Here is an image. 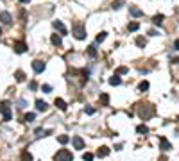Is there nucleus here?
Masks as SVG:
<instances>
[{"instance_id":"4468645a","label":"nucleus","mask_w":179,"mask_h":161,"mask_svg":"<svg viewBox=\"0 0 179 161\" xmlns=\"http://www.w3.org/2000/svg\"><path fill=\"white\" fill-rule=\"evenodd\" d=\"M50 41H52V45H56V47H61V45H63V41H61V36H57V34H52Z\"/></svg>"},{"instance_id":"72a5a7b5","label":"nucleus","mask_w":179,"mask_h":161,"mask_svg":"<svg viewBox=\"0 0 179 161\" xmlns=\"http://www.w3.org/2000/svg\"><path fill=\"white\" fill-rule=\"evenodd\" d=\"M84 113H86V115H93V113H95V107H84Z\"/></svg>"},{"instance_id":"6e6552de","label":"nucleus","mask_w":179,"mask_h":161,"mask_svg":"<svg viewBox=\"0 0 179 161\" xmlns=\"http://www.w3.org/2000/svg\"><path fill=\"white\" fill-rule=\"evenodd\" d=\"M160 149H161V150H170V149H172L170 142H168L165 136H161V138H160Z\"/></svg>"},{"instance_id":"473e14b6","label":"nucleus","mask_w":179,"mask_h":161,"mask_svg":"<svg viewBox=\"0 0 179 161\" xmlns=\"http://www.w3.org/2000/svg\"><path fill=\"white\" fill-rule=\"evenodd\" d=\"M29 88L32 90V91H36V90H38V82H36V81H30V82H29Z\"/></svg>"},{"instance_id":"f704fd0d","label":"nucleus","mask_w":179,"mask_h":161,"mask_svg":"<svg viewBox=\"0 0 179 161\" xmlns=\"http://www.w3.org/2000/svg\"><path fill=\"white\" fill-rule=\"evenodd\" d=\"M174 48H176V50H179V39H176V41H174Z\"/></svg>"},{"instance_id":"a878e982","label":"nucleus","mask_w":179,"mask_h":161,"mask_svg":"<svg viewBox=\"0 0 179 161\" xmlns=\"http://www.w3.org/2000/svg\"><path fill=\"white\" fill-rule=\"evenodd\" d=\"M136 45H138L140 48H143V47L147 45V41H145V38H142V36H138V38H136Z\"/></svg>"},{"instance_id":"dca6fc26","label":"nucleus","mask_w":179,"mask_h":161,"mask_svg":"<svg viewBox=\"0 0 179 161\" xmlns=\"http://www.w3.org/2000/svg\"><path fill=\"white\" fill-rule=\"evenodd\" d=\"M108 154H109V149H108V147H100V149L97 150V156H99V158H106Z\"/></svg>"},{"instance_id":"f8f14e48","label":"nucleus","mask_w":179,"mask_h":161,"mask_svg":"<svg viewBox=\"0 0 179 161\" xmlns=\"http://www.w3.org/2000/svg\"><path fill=\"white\" fill-rule=\"evenodd\" d=\"M129 11H131V15H133L134 18H140V16H143V11H142V9H138L136 6H131V7H129Z\"/></svg>"},{"instance_id":"2eb2a0df","label":"nucleus","mask_w":179,"mask_h":161,"mask_svg":"<svg viewBox=\"0 0 179 161\" xmlns=\"http://www.w3.org/2000/svg\"><path fill=\"white\" fill-rule=\"evenodd\" d=\"M57 142H59L61 145H66V143L70 142V136H68V134H59V136H57Z\"/></svg>"},{"instance_id":"aec40b11","label":"nucleus","mask_w":179,"mask_h":161,"mask_svg":"<svg viewBox=\"0 0 179 161\" xmlns=\"http://www.w3.org/2000/svg\"><path fill=\"white\" fill-rule=\"evenodd\" d=\"M99 100H100V104H102V106H109V95H108V93H102Z\"/></svg>"},{"instance_id":"1a4fd4ad","label":"nucleus","mask_w":179,"mask_h":161,"mask_svg":"<svg viewBox=\"0 0 179 161\" xmlns=\"http://www.w3.org/2000/svg\"><path fill=\"white\" fill-rule=\"evenodd\" d=\"M52 25H54V29H56V30H59V32H61V36H63V34H66V32H68V30H66V27L63 25V21H59V20H56V21H54V23H52Z\"/></svg>"},{"instance_id":"f257e3e1","label":"nucleus","mask_w":179,"mask_h":161,"mask_svg":"<svg viewBox=\"0 0 179 161\" xmlns=\"http://www.w3.org/2000/svg\"><path fill=\"white\" fill-rule=\"evenodd\" d=\"M154 113H156V107L152 104H149V102L138 104V115H140L142 120H149L151 116H154Z\"/></svg>"},{"instance_id":"c756f323","label":"nucleus","mask_w":179,"mask_h":161,"mask_svg":"<svg viewBox=\"0 0 179 161\" xmlns=\"http://www.w3.org/2000/svg\"><path fill=\"white\" fill-rule=\"evenodd\" d=\"M82 159H84V161H93V154H91V152H84V154H82Z\"/></svg>"},{"instance_id":"393cba45","label":"nucleus","mask_w":179,"mask_h":161,"mask_svg":"<svg viewBox=\"0 0 179 161\" xmlns=\"http://www.w3.org/2000/svg\"><path fill=\"white\" fill-rule=\"evenodd\" d=\"M149 90V82L147 81H142L140 84H138V91H147Z\"/></svg>"},{"instance_id":"bb28decb","label":"nucleus","mask_w":179,"mask_h":161,"mask_svg":"<svg viewBox=\"0 0 179 161\" xmlns=\"http://www.w3.org/2000/svg\"><path fill=\"white\" fill-rule=\"evenodd\" d=\"M34 118H36V115H34V113H27V115L23 116V120L30 124V122H34Z\"/></svg>"},{"instance_id":"b1692460","label":"nucleus","mask_w":179,"mask_h":161,"mask_svg":"<svg viewBox=\"0 0 179 161\" xmlns=\"http://www.w3.org/2000/svg\"><path fill=\"white\" fill-rule=\"evenodd\" d=\"M163 20H165V16H163V15H156V16L152 18V21H154L156 25H161V23H163Z\"/></svg>"},{"instance_id":"cd10ccee","label":"nucleus","mask_w":179,"mask_h":161,"mask_svg":"<svg viewBox=\"0 0 179 161\" xmlns=\"http://www.w3.org/2000/svg\"><path fill=\"white\" fill-rule=\"evenodd\" d=\"M122 4H124V0H113L111 7H113V9H120V7H122Z\"/></svg>"},{"instance_id":"9b49d317","label":"nucleus","mask_w":179,"mask_h":161,"mask_svg":"<svg viewBox=\"0 0 179 161\" xmlns=\"http://www.w3.org/2000/svg\"><path fill=\"white\" fill-rule=\"evenodd\" d=\"M32 70H34L36 73H41V72L45 70V63H43V61H34V63H32Z\"/></svg>"},{"instance_id":"a211bd4d","label":"nucleus","mask_w":179,"mask_h":161,"mask_svg":"<svg viewBox=\"0 0 179 161\" xmlns=\"http://www.w3.org/2000/svg\"><path fill=\"white\" fill-rule=\"evenodd\" d=\"M136 133H138V134H145V133H149V127H147L145 124H140L138 127H136Z\"/></svg>"},{"instance_id":"39448f33","label":"nucleus","mask_w":179,"mask_h":161,"mask_svg":"<svg viewBox=\"0 0 179 161\" xmlns=\"http://www.w3.org/2000/svg\"><path fill=\"white\" fill-rule=\"evenodd\" d=\"M11 21H13L11 13H7V11H2V13H0V23H4V25H11Z\"/></svg>"},{"instance_id":"ddd939ff","label":"nucleus","mask_w":179,"mask_h":161,"mask_svg":"<svg viewBox=\"0 0 179 161\" xmlns=\"http://www.w3.org/2000/svg\"><path fill=\"white\" fill-rule=\"evenodd\" d=\"M54 104H56V107H57V109H61V111H66V102L65 100H63V99H56L54 100Z\"/></svg>"},{"instance_id":"20e7f679","label":"nucleus","mask_w":179,"mask_h":161,"mask_svg":"<svg viewBox=\"0 0 179 161\" xmlns=\"http://www.w3.org/2000/svg\"><path fill=\"white\" fill-rule=\"evenodd\" d=\"M73 36H75L77 39H84V38H86V30H84V27L81 23L73 25Z\"/></svg>"},{"instance_id":"c85d7f7f","label":"nucleus","mask_w":179,"mask_h":161,"mask_svg":"<svg viewBox=\"0 0 179 161\" xmlns=\"http://www.w3.org/2000/svg\"><path fill=\"white\" fill-rule=\"evenodd\" d=\"M106 34H108V32H100V34H97V39H95V41H97V43H102L104 39H106Z\"/></svg>"},{"instance_id":"e433bc0d","label":"nucleus","mask_w":179,"mask_h":161,"mask_svg":"<svg viewBox=\"0 0 179 161\" xmlns=\"http://www.w3.org/2000/svg\"><path fill=\"white\" fill-rule=\"evenodd\" d=\"M30 0H20V4H29Z\"/></svg>"},{"instance_id":"423d86ee","label":"nucleus","mask_w":179,"mask_h":161,"mask_svg":"<svg viewBox=\"0 0 179 161\" xmlns=\"http://www.w3.org/2000/svg\"><path fill=\"white\" fill-rule=\"evenodd\" d=\"M13 48H15L16 54H23V52L27 50V45H25L23 41H15V43H13Z\"/></svg>"},{"instance_id":"0eeeda50","label":"nucleus","mask_w":179,"mask_h":161,"mask_svg":"<svg viewBox=\"0 0 179 161\" xmlns=\"http://www.w3.org/2000/svg\"><path fill=\"white\" fill-rule=\"evenodd\" d=\"M72 143H73V147H75L77 150H82V149H84V140H82L81 136H73V138H72Z\"/></svg>"},{"instance_id":"4c0bfd02","label":"nucleus","mask_w":179,"mask_h":161,"mask_svg":"<svg viewBox=\"0 0 179 161\" xmlns=\"http://www.w3.org/2000/svg\"><path fill=\"white\" fill-rule=\"evenodd\" d=\"M0 34H2V29H0Z\"/></svg>"},{"instance_id":"f03ea898","label":"nucleus","mask_w":179,"mask_h":161,"mask_svg":"<svg viewBox=\"0 0 179 161\" xmlns=\"http://www.w3.org/2000/svg\"><path fill=\"white\" fill-rule=\"evenodd\" d=\"M54 161H73V156H72V152L68 149H61V150L56 152Z\"/></svg>"},{"instance_id":"6ab92c4d","label":"nucleus","mask_w":179,"mask_h":161,"mask_svg":"<svg viewBox=\"0 0 179 161\" xmlns=\"http://www.w3.org/2000/svg\"><path fill=\"white\" fill-rule=\"evenodd\" d=\"M15 77H16L18 82H23V81H25V73H23L22 70H16V72H15Z\"/></svg>"},{"instance_id":"c9c22d12","label":"nucleus","mask_w":179,"mask_h":161,"mask_svg":"<svg viewBox=\"0 0 179 161\" xmlns=\"http://www.w3.org/2000/svg\"><path fill=\"white\" fill-rule=\"evenodd\" d=\"M149 34H151V36H158V30L152 29V30H149Z\"/></svg>"},{"instance_id":"4be33fe9","label":"nucleus","mask_w":179,"mask_h":161,"mask_svg":"<svg viewBox=\"0 0 179 161\" xmlns=\"http://www.w3.org/2000/svg\"><path fill=\"white\" fill-rule=\"evenodd\" d=\"M127 29H129L131 32H136V30L140 29V23H138V21H131V23L127 25Z\"/></svg>"},{"instance_id":"2f4dec72","label":"nucleus","mask_w":179,"mask_h":161,"mask_svg":"<svg viewBox=\"0 0 179 161\" xmlns=\"http://www.w3.org/2000/svg\"><path fill=\"white\" fill-rule=\"evenodd\" d=\"M41 90H43V93H50L52 91V86L50 84H43V86H41Z\"/></svg>"},{"instance_id":"f3484780","label":"nucleus","mask_w":179,"mask_h":161,"mask_svg":"<svg viewBox=\"0 0 179 161\" xmlns=\"http://www.w3.org/2000/svg\"><path fill=\"white\" fill-rule=\"evenodd\" d=\"M120 82H122V79L118 77V75H117V73H115V75H113V77H109V84H111V86H118Z\"/></svg>"},{"instance_id":"9d476101","label":"nucleus","mask_w":179,"mask_h":161,"mask_svg":"<svg viewBox=\"0 0 179 161\" xmlns=\"http://www.w3.org/2000/svg\"><path fill=\"white\" fill-rule=\"evenodd\" d=\"M36 109H38V111H41V113H45V111L48 109V104H47L45 100L38 99V100H36Z\"/></svg>"},{"instance_id":"412c9836","label":"nucleus","mask_w":179,"mask_h":161,"mask_svg":"<svg viewBox=\"0 0 179 161\" xmlns=\"http://www.w3.org/2000/svg\"><path fill=\"white\" fill-rule=\"evenodd\" d=\"M86 52H88V56H90V57H97V48H95V45H90Z\"/></svg>"},{"instance_id":"7c9ffc66","label":"nucleus","mask_w":179,"mask_h":161,"mask_svg":"<svg viewBox=\"0 0 179 161\" xmlns=\"http://www.w3.org/2000/svg\"><path fill=\"white\" fill-rule=\"evenodd\" d=\"M129 70L125 68V66H120V68H117V75H124V73H127Z\"/></svg>"},{"instance_id":"7ed1b4c3","label":"nucleus","mask_w":179,"mask_h":161,"mask_svg":"<svg viewBox=\"0 0 179 161\" xmlns=\"http://www.w3.org/2000/svg\"><path fill=\"white\" fill-rule=\"evenodd\" d=\"M0 113L4 116V122H9L11 120V106H9L7 100H2L0 102Z\"/></svg>"},{"instance_id":"5701e85b","label":"nucleus","mask_w":179,"mask_h":161,"mask_svg":"<svg viewBox=\"0 0 179 161\" xmlns=\"http://www.w3.org/2000/svg\"><path fill=\"white\" fill-rule=\"evenodd\" d=\"M22 161H32V154H30L29 150H23L22 152Z\"/></svg>"}]
</instances>
